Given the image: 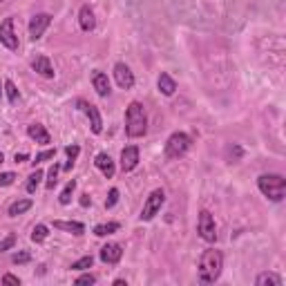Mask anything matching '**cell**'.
Listing matches in <instances>:
<instances>
[{"label":"cell","instance_id":"17","mask_svg":"<svg viewBox=\"0 0 286 286\" xmlns=\"http://www.w3.org/2000/svg\"><path fill=\"white\" fill-rule=\"evenodd\" d=\"M94 163H96V168L105 175V179H112V177H114V161H112L110 154H105V152L96 154Z\"/></svg>","mask_w":286,"mask_h":286},{"label":"cell","instance_id":"26","mask_svg":"<svg viewBox=\"0 0 286 286\" xmlns=\"http://www.w3.org/2000/svg\"><path fill=\"white\" fill-rule=\"evenodd\" d=\"M92 264H94V257H92V255H85V257L76 259L70 268L72 270H87V268H92Z\"/></svg>","mask_w":286,"mask_h":286},{"label":"cell","instance_id":"36","mask_svg":"<svg viewBox=\"0 0 286 286\" xmlns=\"http://www.w3.org/2000/svg\"><path fill=\"white\" fill-rule=\"evenodd\" d=\"M3 284H7V286H20V279L16 277V275L7 273V275H3Z\"/></svg>","mask_w":286,"mask_h":286},{"label":"cell","instance_id":"35","mask_svg":"<svg viewBox=\"0 0 286 286\" xmlns=\"http://www.w3.org/2000/svg\"><path fill=\"white\" fill-rule=\"evenodd\" d=\"M117 201H119V188H112L110 195H107V199H105V208H112Z\"/></svg>","mask_w":286,"mask_h":286},{"label":"cell","instance_id":"10","mask_svg":"<svg viewBox=\"0 0 286 286\" xmlns=\"http://www.w3.org/2000/svg\"><path fill=\"white\" fill-rule=\"evenodd\" d=\"M114 79H117V85L123 87V90L134 87V74L130 72V67L126 63H117V65H114Z\"/></svg>","mask_w":286,"mask_h":286},{"label":"cell","instance_id":"38","mask_svg":"<svg viewBox=\"0 0 286 286\" xmlns=\"http://www.w3.org/2000/svg\"><path fill=\"white\" fill-rule=\"evenodd\" d=\"M81 206H90V197H87V195L81 197Z\"/></svg>","mask_w":286,"mask_h":286},{"label":"cell","instance_id":"31","mask_svg":"<svg viewBox=\"0 0 286 286\" xmlns=\"http://www.w3.org/2000/svg\"><path fill=\"white\" fill-rule=\"evenodd\" d=\"M54 157H56V148H51V150H45V152L36 154V159H34V165L43 163V161H49V159H54Z\"/></svg>","mask_w":286,"mask_h":286},{"label":"cell","instance_id":"15","mask_svg":"<svg viewBox=\"0 0 286 286\" xmlns=\"http://www.w3.org/2000/svg\"><path fill=\"white\" fill-rule=\"evenodd\" d=\"M79 23H81V29L83 32H92L96 27V18H94V12H92L90 5H83L81 12H79Z\"/></svg>","mask_w":286,"mask_h":286},{"label":"cell","instance_id":"8","mask_svg":"<svg viewBox=\"0 0 286 286\" xmlns=\"http://www.w3.org/2000/svg\"><path fill=\"white\" fill-rule=\"evenodd\" d=\"M0 43L12 51L18 49V36L14 34V18H5L0 23Z\"/></svg>","mask_w":286,"mask_h":286},{"label":"cell","instance_id":"28","mask_svg":"<svg viewBox=\"0 0 286 286\" xmlns=\"http://www.w3.org/2000/svg\"><path fill=\"white\" fill-rule=\"evenodd\" d=\"M5 92H7V98H9V103H18V90H16V85H14V81H5Z\"/></svg>","mask_w":286,"mask_h":286},{"label":"cell","instance_id":"23","mask_svg":"<svg viewBox=\"0 0 286 286\" xmlns=\"http://www.w3.org/2000/svg\"><path fill=\"white\" fill-rule=\"evenodd\" d=\"M79 152H81V148H79V145H67V148H65V154H67L65 170H72V168H74L76 159H79Z\"/></svg>","mask_w":286,"mask_h":286},{"label":"cell","instance_id":"3","mask_svg":"<svg viewBox=\"0 0 286 286\" xmlns=\"http://www.w3.org/2000/svg\"><path fill=\"white\" fill-rule=\"evenodd\" d=\"M262 195L270 201H282L286 195V179L282 175H262L257 179Z\"/></svg>","mask_w":286,"mask_h":286},{"label":"cell","instance_id":"12","mask_svg":"<svg viewBox=\"0 0 286 286\" xmlns=\"http://www.w3.org/2000/svg\"><path fill=\"white\" fill-rule=\"evenodd\" d=\"M32 70L36 72V74H40L43 79H54V67H51V61L47 59V56H36V59L32 61Z\"/></svg>","mask_w":286,"mask_h":286},{"label":"cell","instance_id":"24","mask_svg":"<svg viewBox=\"0 0 286 286\" xmlns=\"http://www.w3.org/2000/svg\"><path fill=\"white\" fill-rule=\"evenodd\" d=\"M74 190H76V181L72 179V181H67V186L63 188V192H61V197H59V201L63 206H67L72 201V195H74Z\"/></svg>","mask_w":286,"mask_h":286},{"label":"cell","instance_id":"20","mask_svg":"<svg viewBox=\"0 0 286 286\" xmlns=\"http://www.w3.org/2000/svg\"><path fill=\"white\" fill-rule=\"evenodd\" d=\"M255 284L257 286H282V277L275 273H259Z\"/></svg>","mask_w":286,"mask_h":286},{"label":"cell","instance_id":"33","mask_svg":"<svg viewBox=\"0 0 286 286\" xmlns=\"http://www.w3.org/2000/svg\"><path fill=\"white\" fill-rule=\"evenodd\" d=\"M14 181H16V175H14V173H0V188L12 186Z\"/></svg>","mask_w":286,"mask_h":286},{"label":"cell","instance_id":"7","mask_svg":"<svg viewBox=\"0 0 286 286\" xmlns=\"http://www.w3.org/2000/svg\"><path fill=\"white\" fill-rule=\"evenodd\" d=\"M76 105H79V110H83L87 114V119H90V126H92V132L94 134H101L103 132V119H101V112H98L96 105H92V103L83 101V98H79L76 101Z\"/></svg>","mask_w":286,"mask_h":286},{"label":"cell","instance_id":"22","mask_svg":"<svg viewBox=\"0 0 286 286\" xmlns=\"http://www.w3.org/2000/svg\"><path fill=\"white\" fill-rule=\"evenodd\" d=\"M119 231V223L117 221H110V223H98V226H94V235L96 237H107L112 235V233Z\"/></svg>","mask_w":286,"mask_h":286},{"label":"cell","instance_id":"41","mask_svg":"<svg viewBox=\"0 0 286 286\" xmlns=\"http://www.w3.org/2000/svg\"><path fill=\"white\" fill-rule=\"evenodd\" d=\"M0 3H3V0H0Z\"/></svg>","mask_w":286,"mask_h":286},{"label":"cell","instance_id":"32","mask_svg":"<svg viewBox=\"0 0 286 286\" xmlns=\"http://www.w3.org/2000/svg\"><path fill=\"white\" fill-rule=\"evenodd\" d=\"M29 259H32V255H29V251H18V253L12 257V262H14V264H27Z\"/></svg>","mask_w":286,"mask_h":286},{"label":"cell","instance_id":"4","mask_svg":"<svg viewBox=\"0 0 286 286\" xmlns=\"http://www.w3.org/2000/svg\"><path fill=\"white\" fill-rule=\"evenodd\" d=\"M190 137L186 132H175L170 134V139L165 141V157L168 159H179L190 150Z\"/></svg>","mask_w":286,"mask_h":286},{"label":"cell","instance_id":"19","mask_svg":"<svg viewBox=\"0 0 286 286\" xmlns=\"http://www.w3.org/2000/svg\"><path fill=\"white\" fill-rule=\"evenodd\" d=\"M157 85H159V92H161L163 96H173L175 92H177V83H175V79H173L170 74H165V72H161V74H159Z\"/></svg>","mask_w":286,"mask_h":286},{"label":"cell","instance_id":"37","mask_svg":"<svg viewBox=\"0 0 286 286\" xmlns=\"http://www.w3.org/2000/svg\"><path fill=\"white\" fill-rule=\"evenodd\" d=\"M14 159H16V163H23V161H27L29 159V154H25V152H16V157H14Z\"/></svg>","mask_w":286,"mask_h":286},{"label":"cell","instance_id":"13","mask_svg":"<svg viewBox=\"0 0 286 286\" xmlns=\"http://www.w3.org/2000/svg\"><path fill=\"white\" fill-rule=\"evenodd\" d=\"M92 85H94L98 96H110V92H112L110 90V79H107L105 72H101V70L92 72Z\"/></svg>","mask_w":286,"mask_h":286},{"label":"cell","instance_id":"21","mask_svg":"<svg viewBox=\"0 0 286 286\" xmlns=\"http://www.w3.org/2000/svg\"><path fill=\"white\" fill-rule=\"evenodd\" d=\"M32 206H34V201H32V199H18V201H14V204L9 206V217H18V215H23V212H27Z\"/></svg>","mask_w":286,"mask_h":286},{"label":"cell","instance_id":"30","mask_svg":"<svg viewBox=\"0 0 286 286\" xmlns=\"http://www.w3.org/2000/svg\"><path fill=\"white\" fill-rule=\"evenodd\" d=\"M14 244H16V235L14 233H9L5 239H0V253H5V251H9V248H14Z\"/></svg>","mask_w":286,"mask_h":286},{"label":"cell","instance_id":"1","mask_svg":"<svg viewBox=\"0 0 286 286\" xmlns=\"http://www.w3.org/2000/svg\"><path fill=\"white\" fill-rule=\"evenodd\" d=\"M223 268V255L215 248L206 251L199 259V282L201 284H215Z\"/></svg>","mask_w":286,"mask_h":286},{"label":"cell","instance_id":"18","mask_svg":"<svg viewBox=\"0 0 286 286\" xmlns=\"http://www.w3.org/2000/svg\"><path fill=\"white\" fill-rule=\"evenodd\" d=\"M54 228L56 231H65V233H72V235L81 237L85 233V226L81 221H63V219H56L54 221Z\"/></svg>","mask_w":286,"mask_h":286},{"label":"cell","instance_id":"14","mask_svg":"<svg viewBox=\"0 0 286 286\" xmlns=\"http://www.w3.org/2000/svg\"><path fill=\"white\" fill-rule=\"evenodd\" d=\"M98 257L105 264H117L119 259L123 257V248L119 246V244H105V246L101 248V253H98Z\"/></svg>","mask_w":286,"mask_h":286},{"label":"cell","instance_id":"11","mask_svg":"<svg viewBox=\"0 0 286 286\" xmlns=\"http://www.w3.org/2000/svg\"><path fill=\"white\" fill-rule=\"evenodd\" d=\"M139 165V148L137 145H128L121 152V170L123 173H132Z\"/></svg>","mask_w":286,"mask_h":286},{"label":"cell","instance_id":"9","mask_svg":"<svg viewBox=\"0 0 286 286\" xmlns=\"http://www.w3.org/2000/svg\"><path fill=\"white\" fill-rule=\"evenodd\" d=\"M49 25H51V16H49V14H36V16L29 20V38L38 40L40 36L45 34V29H47Z\"/></svg>","mask_w":286,"mask_h":286},{"label":"cell","instance_id":"5","mask_svg":"<svg viewBox=\"0 0 286 286\" xmlns=\"http://www.w3.org/2000/svg\"><path fill=\"white\" fill-rule=\"evenodd\" d=\"M163 201H165V192L157 188V190H152L150 192V197L145 199V204H143V210H141V221H150L154 215L161 210V206H163Z\"/></svg>","mask_w":286,"mask_h":286},{"label":"cell","instance_id":"34","mask_svg":"<svg viewBox=\"0 0 286 286\" xmlns=\"http://www.w3.org/2000/svg\"><path fill=\"white\" fill-rule=\"evenodd\" d=\"M87 284H96V277L92 273H85V275H81L79 279H76V286H87Z\"/></svg>","mask_w":286,"mask_h":286},{"label":"cell","instance_id":"29","mask_svg":"<svg viewBox=\"0 0 286 286\" xmlns=\"http://www.w3.org/2000/svg\"><path fill=\"white\" fill-rule=\"evenodd\" d=\"M59 170H61V165L59 163H54L49 168V173H47V188L49 190H54V186H56V177H59Z\"/></svg>","mask_w":286,"mask_h":286},{"label":"cell","instance_id":"40","mask_svg":"<svg viewBox=\"0 0 286 286\" xmlns=\"http://www.w3.org/2000/svg\"><path fill=\"white\" fill-rule=\"evenodd\" d=\"M0 96H3V90H0Z\"/></svg>","mask_w":286,"mask_h":286},{"label":"cell","instance_id":"25","mask_svg":"<svg viewBox=\"0 0 286 286\" xmlns=\"http://www.w3.org/2000/svg\"><path fill=\"white\" fill-rule=\"evenodd\" d=\"M49 235V228L45 226V223H38V226H34V231H32V242L36 244H40V242H45Z\"/></svg>","mask_w":286,"mask_h":286},{"label":"cell","instance_id":"16","mask_svg":"<svg viewBox=\"0 0 286 286\" xmlns=\"http://www.w3.org/2000/svg\"><path fill=\"white\" fill-rule=\"evenodd\" d=\"M27 134H29V139H34V141H36V143H40V145L51 143L49 132L45 130V126H40V123H32V126L27 128Z\"/></svg>","mask_w":286,"mask_h":286},{"label":"cell","instance_id":"2","mask_svg":"<svg viewBox=\"0 0 286 286\" xmlns=\"http://www.w3.org/2000/svg\"><path fill=\"white\" fill-rule=\"evenodd\" d=\"M148 132V114L139 101H132L126 110V134L130 139H139Z\"/></svg>","mask_w":286,"mask_h":286},{"label":"cell","instance_id":"6","mask_svg":"<svg viewBox=\"0 0 286 286\" xmlns=\"http://www.w3.org/2000/svg\"><path fill=\"white\" fill-rule=\"evenodd\" d=\"M197 231L206 242H215L217 239V226H215V217L210 215V210H201L199 212V221H197Z\"/></svg>","mask_w":286,"mask_h":286},{"label":"cell","instance_id":"27","mask_svg":"<svg viewBox=\"0 0 286 286\" xmlns=\"http://www.w3.org/2000/svg\"><path fill=\"white\" fill-rule=\"evenodd\" d=\"M40 179H43V170H36V173L29 175V179H27V192H36V188H38V184H40Z\"/></svg>","mask_w":286,"mask_h":286},{"label":"cell","instance_id":"39","mask_svg":"<svg viewBox=\"0 0 286 286\" xmlns=\"http://www.w3.org/2000/svg\"><path fill=\"white\" fill-rule=\"evenodd\" d=\"M3 161H5V154H3V152H0V163H3Z\"/></svg>","mask_w":286,"mask_h":286}]
</instances>
